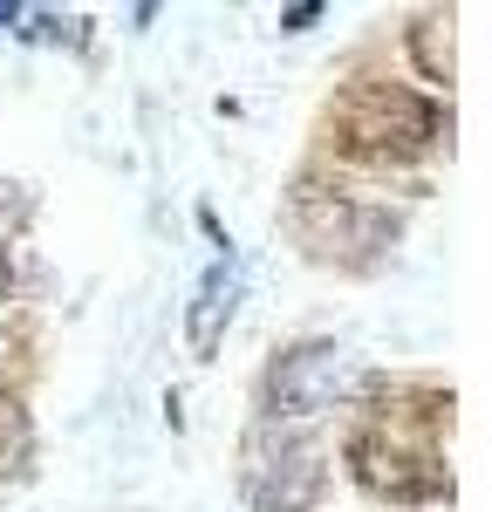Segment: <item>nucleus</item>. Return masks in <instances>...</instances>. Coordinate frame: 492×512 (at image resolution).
<instances>
[{
	"label": "nucleus",
	"mask_w": 492,
	"mask_h": 512,
	"mask_svg": "<svg viewBox=\"0 0 492 512\" xmlns=\"http://www.w3.org/2000/svg\"><path fill=\"white\" fill-rule=\"evenodd\" d=\"M274 417H315V410H335V396L349 390V355L335 342H301L274 362Z\"/></svg>",
	"instance_id": "nucleus-1"
},
{
	"label": "nucleus",
	"mask_w": 492,
	"mask_h": 512,
	"mask_svg": "<svg viewBox=\"0 0 492 512\" xmlns=\"http://www.w3.org/2000/svg\"><path fill=\"white\" fill-rule=\"evenodd\" d=\"M233 308H240V260H233V253H219V260L205 267L199 294H192V315H185V342H192V355L219 349V335H226Z\"/></svg>",
	"instance_id": "nucleus-2"
},
{
	"label": "nucleus",
	"mask_w": 492,
	"mask_h": 512,
	"mask_svg": "<svg viewBox=\"0 0 492 512\" xmlns=\"http://www.w3.org/2000/svg\"><path fill=\"white\" fill-rule=\"evenodd\" d=\"M315 499H322V458L315 451H287L260 478V512H315Z\"/></svg>",
	"instance_id": "nucleus-3"
},
{
	"label": "nucleus",
	"mask_w": 492,
	"mask_h": 512,
	"mask_svg": "<svg viewBox=\"0 0 492 512\" xmlns=\"http://www.w3.org/2000/svg\"><path fill=\"white\" fill-rule=\"evenodd\" d=\"M410 55L431 82H451V14H424L410 28Z\"/></svg>",
	"instance_id": "nucleus-4"
},
{
	"label": "nucleus",
	"mask_w": 492,
	"mask_h": 512,
	"mask_svg": "<svg viewBox=\"0 0 492 512\" xmlns=\"http://www.w3.org/2000/svg\"><path fill=\"white\" fill-rule=\"evenodd\" d=\"M7 444H14V458H28V417H21L14 396H0V451Z\"/></svg>",
	"instance_id": "nucleus-5"
},
{
	"label": "nucleus",
	"mask_w": 492,
	"mask_h": 512,
	"mask_svg": "<svg viewBox=\"0 0 492 512\" xmlns=\"http://www.w3.org/2000/svg\"><path fill=\"white\" fill-rule=\"evenodd\" d=\"M21 219H28V192L0 185V246H7V233H21Z\"/></svg>",
	"instance_id": "nucleus-6"
},
{
	"label": "nucleus",
	"mask_w": 492,
	"mask_h": 512,
	"mask_svg": "<svg viewBox=\"0 0 492 512\" xmlns=\"http://www.w3.org/2000/svg\"><path fill=\"white\" fill-rule=\"evenodd\" d=\"M315 21H322V7H315V0H308V7H287V14H281V35H301V28H315Z\"/></svg>",
	"instance_id": "nucleus-7"
},
{
	"label": "nucleus",
	"mask_w": 492,
	"mask_h": 512,
	"mask_svg": "<svg viewBox=\"0 0 492 512\" xmlns=\"http://www.w3.org/2000/svg\"><path fill=\"white\" fill-rule=\"evenodd\" d=\"M7 287H14V274H7V246H0V301H7Z\"/></svg>",
	"instance_id": "nucleus-8"
},
{
	"label": "nucleus",
	"mask_w": 492,
	"mask_h": 512,
	"mask_svg": "<svg viewBox=\"0 0 492 512\" xmlns=\"http://www.w3.org/2000/svg\"><path fill=\"white\" fill-rule=\"evenodd\" d=\"M0 21H14V7H0Z\"/></svg>",
	"instance_id": "nucleus-9"
}]
</instances>
